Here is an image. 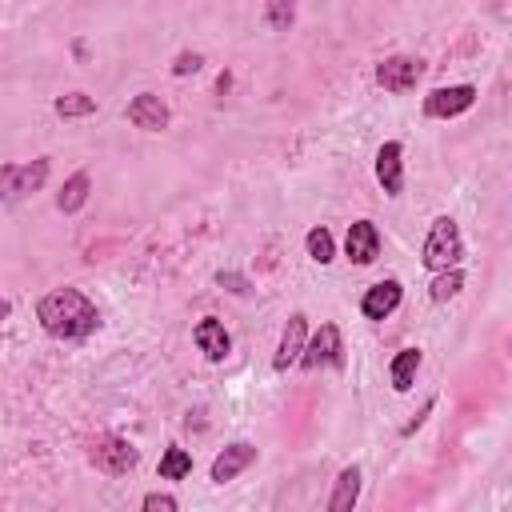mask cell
Instances as JSON below:
<instances>
[{
  "label": "cell",
  "instance_id": "6",
  "mask_svg": "<svg viewBox=\"0 0 512 512\" xmlns=\"http://www.w3.org/2000/svg\"><path fill=\"white\" fill-rule=\"evenodd\" d=\"M476 104V84H448V88H432L424 96V116L428 120H452L460 112H468Z\"/></svg>",
  "mask_w": 512,
  "mask_h": 512
},
{
  "label": "cell",
  "instance_id": "17",
  "mask_svg": "<svg viewBox=\"0 0 512 512\" xmlns=\"http://www.w3.org/2000/svg\"><path fill=\"white\" fill-rule=\"evenodd\" d=\"M420 360H424V352H420V348H400V352L392 356V364H388V376H392V388H396V392H408V388H412Z\"/></svg>",
  "mask_w": 512,
  "mask_h": 512
},
{
  "label": "cell",
  "instance_id": "3",
  "mask_svg": "<svg viewBox=\"0 0 512 512\" xmlns=\"http://www.w3.org/2000/svg\"><path fill=\"white\" fill-rule=\"evenodd\" d=\"M300 368L304 372H316V368H344V336L336 324H320L308 344H304V356H300Z\"/></svg>",
  "mask_w": 512,
  "mask_h": 512
},
{
  "label": "cell",
  "instance_id": "7",
  "mask_svg": "<svg viewBox=\"0 0 512 512\" xmlns=\"http://www.w3.org/2000/svg\"><path fill=\"white\" fill-rule=\"evenodd\" d=\"M48 180V156H36L28 164H4L0 168V184H4V196L8 200H20L28 192H40Z\"/></svg>",
  "mask_w": 512,
  "mask_h": 512
},
{
  "label": "cell",
  "instance_id": "26",
  "mask_svg": "<svg viewBox=\"0 0 512 512\" xmlns=\"http://www.w3.org/2000/svg\"><path fill=\"white\" fill-rule=\"evenodd\" d=\"M216 280H220V284H232V292H248V288H244V280H240V276H232V272H220Z\"/></svg>",
  "mask_w": 512,
  "mask_h": 512
},
{
  "label": "cell",
  "instance_id": "18",
  "mask_svg": "<svg viewBox=\"0 0 512 512\" xmlns=\"http://www.w3.org/2000/svg\"><path fill=\"white\" fill-rule=\"evenodd\" d=\"M460 288H464V272H460V264H456V268H444V272H432V284H428V296H432L436 304H448V300H456V296H460Z\"/></svg>",
  "mask_w": 512,
  "mask_h": 512
},
{
  "label": "cell",
  "instance_id": "12",
  "mask_svg": "<svg viewBox=\"0 0 512 512\" xmlns=\"http://www.w3.org/2000/svg\"><path fill=\"white\" fill-rule=\"evenodd\" d=\"M400 300H404V284L388 276V280H376V284L364 292L360 312H364V320H388V316L400 308Z\"/></svg>",
  "mask_w": 512,
  "mask_h": 512
},
{
  "label": "cell",
  "instance_id": "11",
  "mask_svg": "<svg viewBox=\"0 0 512 512\" xmlns=\"http://www.w3.org/2000/svg\"><path fill=\"white\" fill-rule=\"evenodd\" d=\"M248 464H256V444H248V440H232V444H224V448L216 452L208 476H212V484H228V480H236Z\"/></svg>",
  "mask_w": 512,
  "mask_h": 512
},
{
  "label": "cell",
  "instance_id": "1",
  "mask_svg": "<svg viewBox=\"0 0 512 512\" xmlns=\"http://www.w3.org/2000/svg\"><path fill=\"white\" fill-rule=\"evenodd\" d=\"M36 320L52 340H84L100 328V308L80 288H52L36 300Z\"/></svg>",
  "mask_w": 512,
  "mask_h": 512
},
{
  "label": "cell",
  "instance_id": "16",
  "mask_svg": "<svg viewBox=\"0 0 512 512\" xmlns=\"http://www.w3.org/2000/svg\"><path fill=\"white\" fill-rule=\"evenodd\" d=\"M88 192H92V176L80 168V172H72V176L64 180V188H60V196H56V208H60L64 216H72V212H80V208H84Z\"/></svg>",
  "mask_w": 512,
  "mask_h": 512
},
{
  "label": "cell",
  "instance_id": "10",
  "mask_svg": "<svg viewBox=\"0 0 512 512\" xmlns=\"http://www.w3.org/2000/svg\"><path fill=\"white\" fill-rule=\"evenodd\" d=\"M376 184L384 188V196L404 192V144L400 140H384L376 148Z\"/></svg>",
  "mask_w": 512,
  "mask_h": 512
},
{
  "label": "cell",
  "instance_id": "25",
  "mask_svg": "<svg viewBox=\"0 0 512 512\" xmlns=\"http://www.w3.org/2000/svg\"><path fill=\"white\" fill-rule=\"evenodd\" d=\"M432 404H436V396H428V400H424V408H420V412H416V420H408V424H404V428H400V436H412V432H416V428H420V424H424V416H428V412H432Z\"/></svg>",
  "mask_w": 512,
  "mask_h": 512
},
{
  "label": "cell",
  "instance_id": "9",
  "mask_svg": "<svg viewBox=\"0 0 512 512\" xmlns=\"http://www.w3.org/2000/svg\"><path fill=\"white\" fill-rule=\"evenodd\" d=\"M304 344H308V316H304V312H292V316H288V324H284V332H280V344H276L272 368H276V372H288L292 364H300Z\"/></svg>",
  "mask_w": 512,
  "mask_h": 512
},
{
  "label": "cell",
  "instance_id": "4",
  "mask_svg": "<svg viewBox=\"0 0 512 512\" xmlns=\"http://www.w3.org/2000/svg\"><path fill=\"white\" fill-rule=\"evenodd\" d=\"M88 456H92V464H96L104 476H128V472L136 468V460H140V452H136L124 436H116V432L96 436Z\"/></svg>",
  "mask_w": 512,
  "mask_h": 512
},
{
  "label": "cell",
  "instance_id": "8",
  "mask_svg": "<svg viewBox=\"0 0 512 512\" xmlns=\"http://www.w3.org/2000/svg\"><path fill=\"white\" fill-rule=\"evenodd\" d=\"M124 116H128V124H136L144 132H164L172 124V112L156 92H136L128 100V108H124Z\"/></svg>",
  "mask_w": 512,
  "mask_h": 512
},
{
  "label": "cell",
  "instance_id": "24",
  "mask_svg": "<svg viewBox=\"0 0 512 512\" xmlns=\"http://www.w3.org/2000/svg\"><path fill=\"white\" fill-rule=\"evenodd\" d=\"M200 64H204V56H200V52H180V56H176V64H172V76L200 72Z\"/></svg>",
  "mask_w": 512,
  "mask_h": 512
},
{
  "label": "cell",
  "instance_id": "21",
  "mask_svg": "<svg viewBox=\"0 0 512 512\" xmlns=\"http://www.w3.org/2000/svg\"><path fill=\"white\" fill-rule=\"evenodd\" d=\"M92 112H96V96H88V92H68V96H56V116H64V120L92 116Z\"/></svg>",
  "mask_w": 512,
  "mask_h": 512
},
{
  "label": "cell",
  "instance_id": "23",
  "mask_svg": "<svg viewBox=\"0 0 512 512\" xmlns=\"http://www.w3.org/2000/svg\"><path fill=\"white\" fill-rule=\"evenodd\" d=\"M140 508H144V512H176L180 504H176V496H168V492H148V496L140 500Z\"/></svg>",
  "mask_w": 512,
  "mask_h": 512
},
{
  "label": "cell",
  "instance_id": "2",
  "mask_svg": "<svg viewBox=\"0 0 512 512\" xmlns=\"http://www.w3.org/2000/svg\"><path fill=\"white\" fill-rule=\"evenodd\" d=\"M464 260V236H460V224L452 216H436L428 236H424V248H420V264L428 272H444V268H456Z\"/></svg>",
  "mask_w": 512,
  "mask_h": 512
},
{
  "label": "cell",
  "instance_id": "15",
  "mask_svg": "<svg viewBox=\"0 0 512 512\" xmlns=\"http://www.w3.org/2000/svg\"><path fill=\"white\" fill-rule=\"evenodd\" d=\"M360 488H364V472L360 464H344L336 484H332V496H328V512H352L356 500H360Z\"/></svg>",
  "mask_w": 512,
  "mask_h": 512
},
{
  "label": "cell",
  "instance_id": "19",
  "mask_svg": "<svg viewBox=\"0 0 512 512\" xmlns=\"http://www.w3.org/2000/svg\"><path fill=\"white\" fill-rule=\"evenodd\" d=\"M156 472H160V480H184V476L192 472V452H188V448H180V444L164 448V456H160Z\"/></svg>",
  "mask_w": 512,
  "mask_h": 512
},
{
  "label": "cell",
  "instance_id": "13",
  "mask_svg": "<svg viewBox=\"0 0 512 512\" xmlns=\"http://www.w3.org/2000/svg\"><path fill=\"white\" fill-rule=\"evenodd\" d=\"M344 252L352 264H372L380 256V228L372 220H352L348 224V236H344Z\"/></svg>",
  "mask_w": 512,
  "mask_h": 512
},
{
  "label": "cell",
  "instance_id": "20",
  "mask_svg": "<svg viewBox=\"0 0 512 512\" xmlns=\"http://www.w3.org/2000/svg\"><path fill=\"white\" fill-rule=\"evenodd\" d=\"M304 248H308V256H312L316 264H332V260H336V240H332V232H328L324 224L308 228V236H304Z\"/></svg>",
  "mask_w": 512,
  "mask_h": 512
},
{
  "label": "cell",
  "instance_id": "22",
  "mask_svg": "<svg viewBox=\"0 0 512 512\" xmlns=\"http://www.w3.org/2000/svg\"><path fill=\"white\" fill-rule=\"evenodd\" d=\"M296 20V0H264V24L272 32H288Z\"/></svg>",
  "mask_w": 512,
  "mask_h": 512
},
{
  "label": "cell",
  "instance_id": "5",
  "mask_svg": "<svg viewBox=\"0 0 512 512\" xmlns=\"http://www.w3.org/2000/svg\"><path fill=\"white\" fill-rule=\"evenodd\" d=\"M420 76H424V60H416V56H388V60L376 64V84L392 96L412 92Z\"/></svg>",
  "mask_w": 512,
  "mask_h": 512
},
{
  "label": "cell",
  "instance_id": "14",
  "mask_svg": "<svg viewBox=\"0 0 512 512\" xmlns=\"http://www.w3.org/2000/svg\"><path fill=\"white\" fill-rule=\"evenodd\" d=\"M192 340H196V348H200L212 364L228 360V352H232V336H228L224 320H216V316H204V320L192 328Z\"/></svg>",
  "mask_w": 512,
  "mask_h": 512
}]
</instances>
